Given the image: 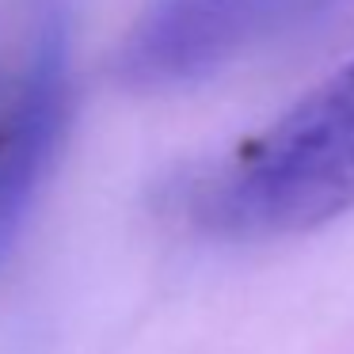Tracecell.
<instances>
[{
  "label": "cell",
  "mask_w": 354,
  "mask_h": 354,
  "mask_svg": "<svg viewBox=\"0 0 354 354\" xmlns=\"http://www.w3.org/2000/svg\"><path fill=\"white\" fill-rule=\"evenodd\" d=\"M354 209V57L236 149L194 191L225 236H290Z\"/></svg>",
  "instance_id": "cell-1"
},
{
  "label": "cell",
  "mask_w": 354,
  "mask_h": 354,
  "mask_svg": "<svg viewBox=\"0 0 354 354\" xmlns=\"http://www.w3.org/2000/svg\"><path fill=\"white\" fill-rule=\"evenodd\" d=\"M339 4L343 0H153L126 35L118 73L149 92L183 88Z\"/></svg>",
  "instance_id": "cell-3"
},
{
  "label": "cell",
  "mask_w": 354,
  "mask_h": 354,
  "mask_svg": "<svg viewBox=\"0 0 354 354\" xmlns=\"http://www.w3.org/2000/svg\"><path fill=\"white\" fill-rule=\"evenodd\" d=\"M69 115V35L54 0L0 54V263L54 168Z\"/></svg>",
  "instance_id": "cell-2"
}]
</instances>
